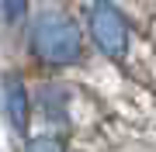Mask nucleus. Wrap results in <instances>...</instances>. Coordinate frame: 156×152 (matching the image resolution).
<instances>
[{"instance_id":"nucleus-1","label":"nucleus","mask_w":156,"mask_h":152,"mask_svg":"<svg viewBox=\"0 0 156 152\" xmlns=\"http://www.w3.org/2000/svg\"><path fill=\"white\" fill-rule=\"evenodd\" d=\"M31 52L49 66H73L83 52L76 21L62 11H42L31 21Z\"/></svg>"},{"instance_id":"nucleus-4","label":"nucleus","mask_w":156,"mask_h":152,"mask_svg":"<svg viewBox=\"0 0 156 152\" xmlns=\"http://www.w3.org/2000/svg\"><path fill=\"white\" fill-rule=\"evenodd\" d=\"M28 4H31V0H0V17H4L7 24L21 21L24 11H28Z\"/></svg>"},{"instance_id":"nucleus-2","label":"nucleus","mask_w":156,"mask_h":152,"mask_svg":"<svg viewBox=\"0 0 156 152\" xmlns=\"http://www.w3.org/2000/svg\"><path fill=\"white\" fill-rule=\"evenodd\" d=\"M90 35H94V45L104 52L108 59H122L128 49V21L118 11L111 0H94L90 4Z\"/></svg>"},{"instance_id":"nucleus-5","label":"nucleus","mask_w":156,"mask_h":152,"mask_svg":"<svg viewBox=\"0 0 156 152\" xmlns=\"http://www.w3.org/2000/svg\"><path fill=\"white\" fill-rule=\"evenodd\" d=\"M24 152H66V149H62L52 135H38V138L28 142V149H24Z\"/></svg>"},{"instance_id":"nucleus-3","label":"nucleus","mask_w":156,"mask_h":152,"mask_svg":"<svg viewBox=\"0 0 156 152\" xmlns=\"http://www.w3.org/2000/svg\"><path fill=\"white\" fill-rule=\"evenodd\" d=\"M0 97H4V118L11 121V128L17 131V135H24L28 124H31V97H28V90H24L21 76L7 73L4 86H0Z\"/></svg>"}]
</instances>
